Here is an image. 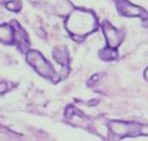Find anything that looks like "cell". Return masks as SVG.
Instances as JSON below:
<instances>
[{
  "mask_svg": "<svg viewBox=\"0 0 148 141\" xmlns=\"http://www.w3.org/2000/svg\"><path fill=\"white\" fill-rule=\"evenodd\" d=\"M52 58L55 59V62H58L60 66L68 67L69 66V54L65 46H56L52 50Z\"/></svg>",
  "mask_w": 148,
  "mask_h": 141,
  "instance_id": "cell-8",
  "label": "cell"
},
{
  "mask_svg": "<svg viewBox=\"0 0 148 141\" xmlns=\"http://www.w3.org/2000/svg\"><path fill=\"white\" fill-rule=\"evenodd\" d=\"M102 31L105 35V40H106L107 46L110 48H118L124 40V31L118 30L110 24L109 22H103L102 23Z\"/></svg>",
  "mask_w": 148,
  "mask_h": 141,
  "instance_id": "cell-4",
  "label": "cell"
},
{
  "mask_svg": "<svg viewBox=\"0 0 148 141\" xmlns=\"http://www.w3.org/2000/svg\"><path fill=\"white\" fill-rule=\"evenodd\" d=\"M73 9H74V7L68 0H60L56 4V7H55V10H56V13L59 14V16H69Z\"/></svg>",
  "mask_w": 148,
  "mask_h": 141,
  "instance_id": "cell-9",
  "label": "cell"
},
{
  "mask_svg": "<svg viewBox=\"0 0 148 141\" xmlns=\"http://www.w3.org/2000/svg\"><path fill=\"white\" fill-rule=\"evenodd\" d=\"M8 91H9V87L7 82H0V94H5Z\"/></svg>",
  "mask_w": 148,
  "mask_h": 141,
  "instance_id": "cell-13",
  "label": "cell"
},
{
  "mask_svg": "<svg viewBox=\"0 0 148 141\" xmlns=\"http://www.w3.org/2000/svg\"><path fill=\"white\" fill-rule=\"evenodd\" d=\"M100 58L103 60H114L118 58V50L115 48H105L102 50H100Z\"/></svg>",
  "mask_w": 148,
  "mask_h": 141,
  "instance_id": "cell-10",
  "label": "cell"
},
{
  "mask_svg": "<svg viewBox=\"0 0 148 141\" xmlns=\"http://www.w3.org/2000/svg\"><path fill=\"white\" fill-rule=\"evenodd\" d=\"M116 8H118L119 13L124 17H140V18H143V19L148 18V13L143 8L138 7V5L130 4V3L126 1V0L116 1Z\"/></svg>",
  "mask_w": 148,
  "mask_h": 141,
  "instance_id": "cell-5",
  "label": "cell"
},
{
  "mask_svg": "<svg viewBox=\"0 0 148 141\" xmlns=\"http://www.w3.org/2000/svg\"><path fill=\"white\" fill-rule=\"evenodd\" d=\"M10 24L14 30V45H17L21 51H28L29 50V37L26 31L19 26L17 21H12Z\"/></svg>",
  "mask_w": 148,
  "mask_h": 141,
  "instance_id": "cell-6",
  "label": "cell"
},
{
  "mask_svg": "<svg viewBox=\"0 0 148 141\" xmlns=\"http://www.w3.org/2000/svg\"><path fill=\"white\" fill-rule=\"evenodd\" d=\"M143 26H144V27H148V18L143 19Z\"/></svg>",
  "mask_w": 148,
  "mask_h": 141,
  "instance_id": "cell-15",
  "label": "cell"
},
{
  "mask_svg": "<svg viewBox=\"0 0 148 141\" xmlns=\"http://www.w3.org/2000/svg\"><path fill=\"white\" fill-rule=\"evenodd\" d=\"M0 42L5 45L14 44V30L12 24H0Z\"/></svg>",
  "mask_w": 148,
  "mask_h": 141,
  "instance_id": "cell-7",
  "label": "cell"
},
{
  "mask_svg": "<svg viewBox=\"0 0 148 141\" xmlns=\"http://www.w3.org/2000/svg\"><path fill=\"white\" fill-rule=\"evenodd\" d=\"M5 8L12 12H19L22 9V4H21L19 0H9L5 3Z\"/></svg>",
  "mask_w": 148,
  "mask_h": 141,
  "instance_id": "cell-11",
  "label": "cell"
},
{
  "mask_svg": "<svg viewBox=\"0 0 148 141\" xmlns=\"http://www.w3.org/2000/svg\"><path fill=\"white\" fill-rule=\"evenodd\" d=\"M97 103H98V100H91V102L88 103V105H89V106H92V105H96Z\"/></svg>",
  "mask_w": 148,
  "mask_h": 141,
  "instance_id": "cell-14",
  "label": "cell"
},
{
  "mask_svg": "<svg viewBox=\"0 0 148 141\" xmlns=\"http://www.w3.org/2000/svg\"><path fill=\"white\" fill-rule=\"evenodd\" d=\"M26 59H27V62H28L29 66H32L36 72L38 73L40 76H42V77L52 79L54 82H58L61 78L60 76L56 75V72H55V69L52 68V66L46 60V58L40 53V51L31 50L29 49L26 54Z\"/></svg>",
  "mask_w": 148,
  "mask_h": 141,
  "instance_id": "cell-2",
  "label": "cell"
},
{
  "mask_svg": "<svg viewBox=\"0 0 148 141\" xmlns=\"http://www.w3.org/2000/svg\"><path fill=\"white\" fill-rule=\"evenodd\" d=\"M109 128L111 132L119 137L125 136H148V126L139 124L135 122H123V121H110Z\"/></svg>",
  "mask_w": 148,
  "mask_h": 141,
  "instance_id": "cell-3",
  "label": "cell"
},
{
  "mask_svg": "<svg viewBox=\"0 0 148 141\" xmlns=\"http://www.w3.org/2000/svg\"><path fill=\"white\" fill-rule=\"evenodd\" d=\"M100 79V75H93L91 78L88 79V82H87V86H92L93 84H96V82Z\"/></svg>",
  "mask_w": 148,
  "mask_h": 141,
  "instance_id": "cell-12",
  "label": "cell"
},
{
  "mask_svg": "<svg viewBox=\"0 0 148 141\" xmlns=\"http://www.w3.org/2000/svg\"><path fill=\"white\" fill-rule=\"evenodd\" d=\"M97 27L98 22L93 12L82 8L73 9L65 19L66 31L77 40H83L87 35L96 31Z\"/></svg>",
  "mask_w": 148,
  "mask_h": 141,
  "instance_id": "cell-1",
  "label": "cell"
},
{
  "mask_svg": "<svg viewBox=\"0 0 148 141\" xmlns=\"http://www.w3.org/2000/svg\"><path fill=\"white\" fill-rule=\"evenodd\" d=\"M115 1H120V0H115Z\"/></svg>",
  "mask_w": 148,
  "mask_h": 141,
  "instance_id": "cell-18",
  "label": "cell"
},
{
  "mask_svg": "<svg viewBox=\"0 0 148 141\" xmlns=\"http://www.w3.org/2000/svg\"><path fill=\"white\" fill-rule=\"evenodd\" d=\"M4 3H5L4 0H0V4H4Z\"/></svg>",
  "mask_w": 148,
  "mask_h": 141,
  "instance_id": "cell-17",
  "label": "cell"
},
{
  "mask_svg": "<svg viewBox=\"0 0 148 141\" xmlns=\"http://www.w3.org/2000/svg\"><path fill=\"white\" fill-rule=\"evenodd\" d=\"M144 78H146L147 81H148V68H147L146 70H144Z\"/></svg>",
  "mask_w": 148,
  "mask_h": 141,
  "instance_id": "cell-16",
  "label": "cell"
}]
</instances>
